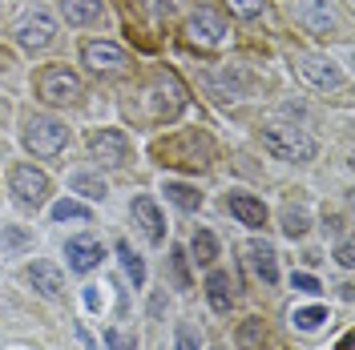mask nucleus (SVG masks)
<instances>
[{
  "mask_svg": "<svg viewBox=\"0 0 355 350\" xmlns=\"http://www.w3.org/2000/svg\"><path fill=\"white\" fill-rule=\"evenodd\" d=\"M101 12H105L101 0H61V17L69 24H93L101 21Z\"/></svg>",
  "mask_w": 355,
  "mask_h": 350,
  "instance_id": "aec40b11",
  "label": "nucleus"
},
{
  "mask_svg": "<svg viewBox=\"0 0 355 350\" xmlns=\"http://www.w3.org/2000/svg\"><path fill=\"white\" fill-rule=\"evenodd\" d=\"M206 298H210V306L226 314L230 302H234V286H230V274L226 270H210V278H206Z\"/></svg>",
  "mask_w": 355,
  "mask_h": 350,
  "instance_id": "6ab92c4d",
  "label": "nucleus"
},
{
  "mask_svg": "<svg viewBox=\"0 0 355 350\" xmlns=\"http://www.w3.org/2000/svg\"><path fill=\"white\" fill-rule=\"evenodd\" d=\"M295 17H299V24H303L307 33H315V37H327L335 28V17H331V8H327V0H303Z\"/></svg>",
  "mask_w": 355,
  "mask_h": 350,
  "instance_id": "dca6fc26",
  "label": "nucleus"
},
{
  "mask_svg": "<svg viewBox=\"0 0 355 350\" xmlns=\"http://www.w3.org/2000/svg\"><path fill=\"white\" fill-rule=\"evenodd\" d=\"M28 282L37 286L44 298H61V294H65V274L53 262H44V258H37V262L28 266Z\"/></svg>",
  "mask_w": 355,
  "mask_h": 350,
  "instance_id": "f3484780",
  "label": "nucleus"
},
{
  "mask_svg": "<svg viewBox=\"0 0 355 350\" xmlns=\"http://www.w3.org/2000/svg\"><path fill=\"white\" fill-rule=\"evenodd\" d=\"M37 89H41V97L49 105H73L81 97V77L65 65H49L37 77Z\"/></svg>",
  "mask_w": 355,
  "mask_h": 350,
  "instance_id": "39448f33",
  "label": "nucleus"
},
{
  "mask_svg": "<svg viewBox=\"0 0 355 350\" xmlns=\"http://www.w3.org/2000/svg\"><path fill=\"white\" fill-rule=\"evenodd\" d=\"M190 254H194L198 266H210L214 258H218V238H214L210 230H198V234L190 238Z\"/></svg>",
  "mask_w": 355,
  "mask_h": 350,
  "instance_id": "b1692460",
  "label": "nucleus"
},
{
  "mask_svg": "<svg viewBox=\"0 0 355 350\" xmlns=\"http://www.w3.org/2000/svg\"><path fill=\"white\" fill-rule=\"evenodd\" d=\"M69 190L81 194V197H89V201H105V194H110V185L101 181V174H89V169H81V174L69 177Z\"/></svg>",
  "mask_w": 355,
  "mask_h": 350,
  "instance_id": "412c9836",
  "label": "nucleus"
},
{
  "mask_svg": "<svg viewBox=\"0 0 355 350\" xmlns=\"http://www.w3.org/2000/svg\"><path fill=\"white\" fill-rule=\"evenodd\" d=\"M89 154L97 157L101 165L117 169V165L130 161V137L121 129H93L89 133Z\"/></svg>",
  "mask_w": 355,
  "mask_h": 350,
  "instance_id": "0eeeda50",
  "label": "nucleus"
},
{
  "mask_svg": "<svg viewBox=\"0 0 355 350\" xmlns=\"http://www.w3.org/2000/svg\"><path fill=\"white\" fill-rule=\"evenodd\" d=\"M53 221H93V210L81 205V201H73V197H65V201L53 205Z\"/></svg>",
  "mask_w": 355,
  "mask_h": 350,
  "instance_id": "a878e982",
  "label": "nucleus"
},
{
  "mask_svg": "<svg viewBox=\"0 0 355 350\" xmlns=\"http://www.w3.org/2000/svg\"><path fill=\"white\" fill-rule=\"evenodd\" d=\"M246 266L254 270V278L263 286L279 282V258H275V246H270V241H263V238L246 241Z\"/></svg>",
  "mask_w": 355,
  "mask_h": 350,
  "instance_id": "ddd939ff",
  "label": "nucleus"
},
{
  "mask_svg": "<svg viewBox=\"0 0 355 350\" xmlns=\"http://www.w3.org/2000/svg\"><path fill=\"white\" fill-rule=\"evenodd\" d=\"M162 194L170 197L178 210H186V214H194V210L202 205V194L194 190V185H186V181H166V190H162Z\"/></svg>",
  "mask_w": 355,
  "mask_h": 350,
  "instance_id": "5701e85b",
  "label": "nucleus"
},
{
  "mask_svg": "<svg viewBox=\"0 0 355 350\" xmlns=\"http://www.w3.org/2000/svg\"><path fill=\"white\" fill-rule=\"evenodd\" d=\"M150 109L157 121H174L178 113L186 109V89L178 85L174 73H157L150 85Z\"/></svg>",
  "mask_w": 355,
  "mask_h": 350,
  "instance_id": "423d86ee",
  "label": "nucleus"
},
{
  "mask_svg": "<svg viewBox=\"0 0 355 350\" xmlns=\"http://www.w3.org/2000/svg\"><path fill=\"white\" fill-rule=\"evenodd\" d=\"M28 246H33V234L28 230H21V225H0V250H4V258L8 254H21Z\"/></svg>",
  "mask_w": 355,
  "mask_h": 350,
  "instance_id": "393cba45",
  "label": "nucleus"
},
{
  "mask_svg": "<svg viewBox=\"0 0 355 350\" xmlns=\"http://www.w3.org/2000/svg\"><path fill=\"white\" fill-rule=\"evenodd\" d=\"M141 4H146L154 17H174V12L182 8V4H186V0H141Z\"/></svg>",
  "mask_w": 355,
  "mask_h": 350,
  "instance_id": "2f4dec72",
  "label": "nucleus"
},
{
  "mask_svg": "<svg viewBox=\"0 0 355 350\" xmlns=\"http://www.w3.org/2000/svg\"><path fill=\"white\" fill-rule=\"evenodd\" d=\"M65 141H69V129L57 117H33L28 129H24V145L37 157H57L65 149Z\"/></svg>",
  "mask_w": 355,
  "mask_h": 350,
  "instance_id": "7ed1b4c3",
  "label": "nucleus"
},
{
  "mask_svg": "<svg viewBox=\"0 0 355 350\" xmlns=\"http://www.w3.org/2000/svg\"><path fill=\"white\" fill-rule=\"evenodd\" d=\"M105 350H137V342H133V334H125V330H105Z\"/></svg>",
  "mask_w": 355,
  "mask_h": 350,
  "instance_id": "7c9ffc66",
  "label": "nucleus"
},
{
  "mask_svg": "<svg viewBox=\"0 0 355 350\" xmlns=\"http://www.w3.org/2000/svg\"><path fill=\"white\" fill-rule=\"evenodd\" d=\"M85 306L101 310V286H85Z\"/></svg>",
  "mask_w": 355,
  "mask_h": 350,
  "instance_id": "e433bc0d",
  "label": "nucleus"
},
{
  "mask_svg": "<svg viewBox=\"0 0 355 350\" xmlns=\"http://www.w3.org/2000/svg\"><path fill=\"white\" fill-rule=\"evenodd\" d=\"M291 286H295L299 294H319V290H323V286L315 282L311 274H291Z\"/></svg>",
  "mask_w": 355,
  "mask_h": 350,
  "instance_id": "473e14b6",
  "label": "nucleus"
},
{
  "mask_svg": "<svg viewBox=\"0 0 355 350\" xmlns=\"http://www.w3.org/2000/svg\"><path fill=\"white\" fill-rule=\"evenodd\" d=\"M335 258H339V266H347V270H352V266H355V250H352V241H339Z\"/></svg>",
  "mask_w": 355,
  "mask_h": 350,
  "instance_id": "c9c22d12",
  "label": "nucleus"
},
{
  "mask_svg": "<svg viewBox=\"0 0 355 350\" xmlns=\"http://www.w3.org/2000/svg\"><path fill=\"white\" fill-rule=\"evenodd\" d=\"M157 157H162V165H182V169H206L210 165V137L198 129H186L178 133V137H170V141H162L154 149Z\"/></svg>",
  "mask_w": 355,
  "mask_h": 350,
  "instance_id": "f257e3e1",
  "label": "nucleus"
},
{
  "mask_svg": "<svg viewBox=\"0 0 355 350\" xmlns=\"http://www.w3.org/2000/svg\"><path fill=\"white\" fill-rule=\"evenodd\" d=\"M263 334H266L263 318H246L243 330H239V347H243V350H259V347H263Z\"/></svg>",
  "mask_w": 355,
  "mask_h": 350,
  "instance_id": "cd10ccee",
  "label": "nucleus"
},
{
  "mask_svg": "<svg viewBox=\"0 0 355 350\" xmlns=\"http://www.w3.org/2000/svg\"><path fill=\"white\" fill-rule=\"evenodd\" d=\"M133 221L141 225V234L154 241V246H162L166 241V218H162V210L154 205V197H133Z\"/></svg>",
  "mask_w": 355,
  "mask_h": 350,
  "instance_id": "4468645a",
  "label": "nucleus"
},
{
  "mask_svg": "<svg viewBox=\"0 0 355 350\" xmlns=\"http://www.w3.org/2000/svg\"><path fill=\"white\" fill-rule=\"evenodd\" d=\"M218 350H222V347H218Z\"/></svg>",
  "mask_w": 355,
  "mask_h": 350,
  "instance_id": "4c0bfd02",
  "label": "nucleus"
},
{
  "mask_svg": "<svg viewBox=\"0 0 355 350\" xmlns=\"http://www.w3.org/2000/svg\"><path fill=\"white\" fill-rule=\"evenodd\" d=\"M226 210L243 221V225H250V230L266 225V205L259 201V197H250V194H239V190H234V194H226Z\"/></svg>",
  "mask_w": 355,
  "mask_h": 350,
  "instance_id": "2eb2a0df",
  "label": "nucleus"
},
{
  "mask_svg": "<svg viewBox=\"0 0 355 350\" xmlns=\"http://www.w3.org/2000/svg\"><path fill=\"white\" fill-rule=\"evenodd\" d=\"M178 350H198V334L190 326H178Z\"/></svg>",
  "mask_w": 355,
  "mask_h": 350,
  "instance_id": "72a5a7b5",
  "label": "nucleus"
},
{
  "mask_svg": "<svg viewBox=\"0 0 355 350\" xmlns=\"http://www.w3.org/2000/svg\"><path fill=\"white\" fill-rule=\"evenodd\" d=\"M186 37H190V44L218 48V44L226 41V21H222L214 8H198V12L190 17V24H186Z\"/></svg>",
  "mask_w": 355,
  "mask_h": 350,
  "instance_id": "9d476101",
  "label": "nucleus"
},
{
  "mask_svg": "<svg viewBox=\"0 0 355 350\" xmlns=\"http://www.w3.org/2000/svg\"><path fill=\"white\" fill-rule=\"evenodd\" d=\"M210 89L218 93L222 101H239L246 89H250V77H246L243 68H218V73H210Z\"/></svg>",
  "mask_w": 355,
  "mask_h": 350,
  "instance_id": "a211bd4d",
  "label": "nucleus"
},
{
  "mask_svg": "<svg viewBox=\"0 0 355 350\" xmlns=\"http://www.w3.org/2000/svg\"><path fill=\"white\" fill-rule=\"evenodd\" d=\"M226 8H230L234 17H243V21H254V17L263 12V0H226Z\"/></svg>",
  "mask_w": 355,
  "mask_h": 350,
  "instance_id": "c756f323",
  "label": "nucleus"
},
{
  "mask_svg": "<svg viewBox=\"0 0 355 350\" xmlns=\"http://www.w3.org/2000/svg\"><path fill=\"white\" fill-rule=\"evenodd\" d=\"M65 258H69L73 274H89L93 266L105 258V250H101V241L93 238V234H77V238L65 241Z\"/></svg>",
  "mask_w": 355,
  "mask_h": 350,
  "instance_id": "f8f14e48",
  "label": "nucleus"
},
{
  "mask_svg": "<svg viewBox=\"0 0 355 350\" xmlns=\"http://www.w3.org/2000/svg\"><path fill=\"white\" fill-rule=\"evenodd\" d=\"M81 57H85V65L93 73H125L130 68V57H125V48H117L113 41H89L81 48Z\"/></svg>",
  "mask_w": 355,
  "mask_h": 350,
  "instance_id": "9b49d317",
  "label": "nucleus"
},
{
  "mask_svg": "<svg viewBox=\"0 0 355 350\" xmlns=\"http://www.w3.org/2000/svg\"><path fill=\"white\" fill-rule=\"evenodd\" d=\"M299 330H319L323 322H327V306H303L295 310V318H291Z\"/></svg>",
  "mask_w": 355,
  "mask_h": 350,
  "instance_id": "bb28decb",
  "label": "nucleus"
},
{
  "mask_svg": "<svg viewBox=\"0 0 355 350\" xmlns=\"http://www.w3.org/2000/svg\"><path fill=\"white\" fill-rule=\"evenodd\" d=\"M53 37H57V21H53L44 8H33V12L17 24V41H21V48H28V53H41V48H49V44H53Z\"/></svg>",
  "mask_w": 355,
  "mask_h": 350,
  "instance_id": "1a4fd4ad",
  "label": "nucleus"
},
{
  "mask_svg": "<svg viewBox=\"0 0 355 350\" xmlns=\"http://www.w3.org/2000/svg\"><path fill=\"white\" fill-rule=\"evenodd\" d=\"M8 185H12V197H17V205L21 210H41L44 201H49V177L37 169V165H17L12 177H8Z\"/></svg>",
  "mask_w": 355,
  "mask_h": 350,
  "instance_id": "20e7f679",
  "label": "nucleus"
},
{
  "mask_svg": "<svg viewBox=\"0 0 355 350\" xmlns=\"http://www.w3.org/2000/svg\"><path fill=\"white\" fill-rule=\"evenodd\" d=\"M283 234L287 238H303L307 234V214L303 210H283Z\"/></svg>",
  "mask_w": 355,
  "mask_h": 350,
  "instance_id": "c85d7f7f",
  "label": "nucleus"
},
{
  "mask_svg": "<svg viewBox=\"0 0 355 350\" xmlns=\"http://www.w3.org/2000/svg\"><path fill=\"white\" fill-rule=\"evenodd\" d=\"M174 274H178V286L186 290V286H190V274H186V254H182V250H174Z\"/></svg>",
  "mask_w": 355,
  "mask_h": 350,
  "instance_id": "f704fd0d",
  "label": "nucleus"
},
{
  "mask_svg": "<svg viewBox=\"0 0 355 350\" xmlns=\"http://www.w3.org/2000/svg\"><path fill=\"white\" fill-rule=\"evenodd\" d=\"M295 73H299L311 89H339L343 85V73L335 68V61L319 57V53H299V57H295Z\"/></svg>",
  "mask_w": 355,
  "mask_h": 350,
  "instance_id": "6e6552de",
  "label": "nucleus"
},
{
  "mask_svg": "<svg viewBox=\"0 0 355 350\" xmlns=\"http://www.w3.org/2000/svg\"><path fill=\"white\" fill-rule=\"evenodd\" d=\"M263 145L279 161H311V157L319 154V141L307 129H295V125H266Z\"/></svg>",
  "mask_w": 355,
  "mask_h": 350,
  "instance_id": "f03ea898",
  "label": "nucleus"
},
{
  "mask_svg": "<svg viewBox=\"0 0 355 350\" xmlns=\"http://www.w3.org/2000/svg\"><path fill=\"white\" fill-rule=\"evenodd\" d=\"M117 258H121V270H125V278L133 282V290H141L146 286V262H141V254L133 250L130 241H117Z\"/></svg>",
  "mask_w": 355,
  "mask_h": 350,
  "instance_id": "4be33fe9",
  "label": "nucleus"
}]
</instances>
